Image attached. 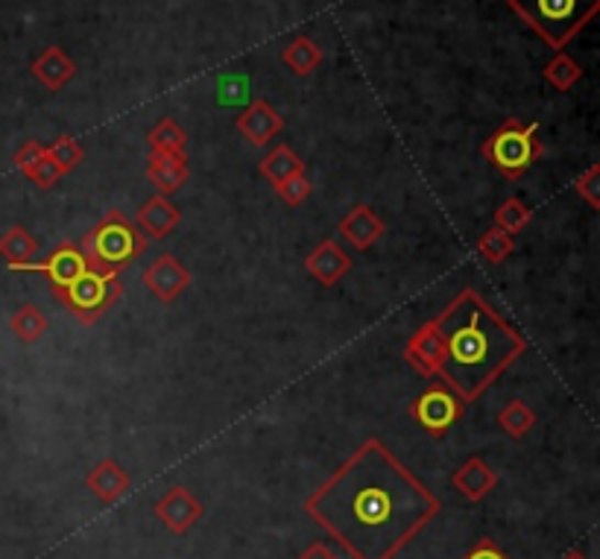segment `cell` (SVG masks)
<instances>
[{
  "mask_svg": "<svg viewBox=\"0 0 600 559\" xmlns=\"http://www.w3.org/2000/svg\"><path fill=\"white\" fill-rule=\"evenodd\" d=\"M440 507L381 439H366L304 501V513L352 559H396Z\"/></svg>",
  "mask_w": 600,
  "mask_h": 559,
  "instance_id": "obj_1",
  "label": "cell"
},
{
  "mask_svg": "<svg viewBox=\"0 0 600 559\" xmlns=\"http://www.w3.org/2000/svg\"><path fill=\"white\" fill-rule=\"evenodd\" d=\"M443 337L440 372L460 402H475L524 351V337L475 290H463L436 320Z\"/></svg>",
  "mask_w": 600,
  "mask_h": 559,
  "instance_id": "obj_2",
  "label": "cell"
},
{
  "mask_svg": "<svg viewBox=\"0 0 600 559\" xmlns=\"http://www.w3.org/2000/svg\"><path fill=\"white\" fill-rule=\"evenodd\" d=\"M507 3L554 51H563L600 9V0H507Z\"/></svg>",
  "mask_w": 600,
  "mask_h": 559,
  "instance_id": "obj_3",
  "label": "cell"
},
{
  "mask_svg": "<svg viewBox=\"0 0 600 559\" xmlns=\"http://www.w3.org/2000/svg\"><path fill=\"white\" fill-rule=\"evenodd\" d=\"M144 249V235L132 226L121 211H112L103 223L91 228L86 244V258L97 270H121Z\"/></svg>",
  "mask_w": 600,
  "mask_h": 559,
  "instance_id": "obj_4",
  "label": "cell"
},
{
  "mask_svg": "<svg viewBox=\"0 0 600 559\" xmlns=\"http://www.w3.org/2000/svg\"><path fill=\"white\" fill-rule=\"evenodd\" d=\"M540 153L542 144L536 138V126H524L519 121H510L507 126H501L484 144V156L507 176L524 174L540 158Z\"/></svg>",
  "mask_w": 600,
  "mask_h": 559,
  "instance_id": "obj_5",
  "label": "cell"
},
{
  "mask_svg": "<svg viewBox=\"0 0 600 559\" xmlns=\"http://www.w3.org/2000/svg\"><path fill=\"white\" fill-rule=\"evenodd\" d=\"M118 297H121V276H118V270H97V267H88L70 288L62 290V299L68 302L70 311L79 320H86V323L97 320L105 308L114 305Z\"/></svg>",
  "mask_w": 600,
  "mask_h": 559,
  "instance_id": "obj_6",
  "label": "cell"
},
{
  "mask_svg": "<svg viewBox=\"0 0 600 559\" xmlns=\"http://www.w3.org/2000/svg\"><path fill=\"white\" fill-rule=\"evenodd\" d=\"M410 413L416 416V422L427 434H434V437H443L445 431L452 428L454 422L460 420L463 404L460 399L452 393V390H445V387H434V390H427L416 399V404L410 407Z\"/></svg>",
  "mask_w": 600,
  "mask_h": 559,
  "instance_id": "obj_7",
  "label": "cell"
},
{
  "mask_svg": "<svg viewBox=\"0 0 600 559\" xmlns=\"http://www.w3.org/2000/svg\"><path fill=\"white\" fill-rule=\"evenodd\" d=\"M88 267H91V264H88L86 253L68 244V246H59L47 261H26V264H18V267H9V270L44 272V276L53 281V288L62 293V290L70 288V284H74V281H77Z\"/></svg>",
  "mask_w": 600,
  "mask_h": 559,
  "instance_id": "obj_8",
  "label": "cell"
},
{
  "mask_svg": "<svg viewBox=\"0 0 600 559\" xmlns=\"http://www.w3.org/2000/svg\"><path fill=\"white\" fill-rule=\"evenodd\" d=\"M156 516L170 534H188L202 518V504L185 487H174L156 501Z\"/></svg>",
  "mask_w": 600,
  "mask_h": 559,
  "instance_id": "obj_9",
  "label": "cell"
},
{
  "mask_svg": "<svg viewBox=\"0 0 600 559\" xmlns=\"http://www.w3.org/2000/svg\"><path fill=\"white\" fill-rule=\"evenodd\" d=\"M144 281H147V290L158 302H174L191 281V272L185 270L182 264L176 261L174 255H162L156 261L149 264L147 272H144Z\"/></svg>",
  "mask_w": 600,
  "mask_h": 559,
  "instance_id": "obj_10",
  "label": "cell"
},
{
  "mask_svg": "<svg viewBox=\"0 0 600 559\" xmlns=\"http://www.w3.org/2000/svg\"><path fill=\"white\" fill-rule=\"evenodd\" d=\"M281 126H285L281 114L276 112L267 100H255V103L237 118V132H241L246 141H253L255 147L270 144V141L281 132Z\"/></svg>",
  "mask_w": 600,
  "mask_h": 559,
  "instance_id": "obj_11",
  "label": "cell"
},
{
  "mask_svg": "<svg viewBox=\"0 0 600 559\" xmlns=\"http://www.w3.org/2000/svg\"><path fill=\"white\" fill-rule=\"evenodd\" d=\"M452 487L460 492L466 501H480L487 499L489 492L498 487V474L496 469L480 460V457H469L466 463L452 474Z\"/></svg>",
  "mask_w": 600,
  "mask_h": 559,
  "instance_id": "obj_12",
  "label": "cell"
},
{
  "mask_svg": "<svg viewBox=\"0 0 600 559\" xmlns=\"http://www.w3.org/2000/svg\"><path fill=\"white\" fill-rule=\"evenodd\" d=\"M308 272H311L313 279L322 281V284H337L348 270H352V258H348L346 249H340L334 241H325L308 255V261H304Z\"/></svg>",
  "mask_w": 600,
  "mask_h": 559,
  "instance_id": "obj_13",
  "label": "cell"
},
{
  "mask_svg": "<svg viewBox=\"0 0 600 559\" xmlns=\"http://www.w3.org/2000/svg\"><path fill=\"white\" fill-rule=\"evenodd\" d=\"M86 487L95 492L97 499L103 501V504H114V501H121L126 492H130L132 481L130 474L123 472L121 466L114 463V460H103V463H97L86 478Z\"/></svg>",
  "mask_w": 600,
  "mask_h": 559,
  "instance_id": "obj_14",
  "label": "cell"
},
{
  "mask_svg": "<svg viewBox=\"0 0 600 559\" xmlns=\"http://www.w3.org/2000/svg\"><path fill=\"white\" fill-rule=\"evenodd\" d=\"M410 367L422 372L425 378H434L440 372V360H443V337L436 332V325H425L422 332L410 340L408 346Z\"/></svg>",
  "mask_w": 600,
  "mask_h": 559,
  "instance_id": "obj_15",
  "label": "cell"
},
{
  "mask_svg": "<svg viewBox=\"0 0 600 559\" xmlns=\"http://www.w3.org/2000/svg\"><path fill=\"white\" fill-rule=\"evenodd\" d=\"M77 74V65L62 47H47V51L33 62V77L47 86L51 91H59L62 86H68Z\"/></svg>",
  "mask_w": 600,
  "mask_h": 559,
  "instance_id": "obj_16",
  "label": "cell"
},
{
  "mask_svg": "<svg viewBox=\"0 0 600 559\" xmlns=\"http://www.w3.org/2000/svg\"><path fill=\"white\" fill-rule=\"evenodd\" d=\"M179 226V209L167 197H153L138 211V232L144 237H165Z\"/></svg>",
  "mask_w": 600,
  "mask_h": 559,
  "instance_id": "obj_17",
  "label": "cell"
},
{
  "mask_svg": "<svg viewBox=\"0 0 600 559\" xmlns=\"http://www.w3.org/2000/svg\"><path fill=\"white\" fill-rule=\"evenodd\" d=\"M147 179L162 191V197H167V193L179 191L188 179V161H185V156L153 153L147 165Z\"/></svg>",
  "mask_w": 600,
  "mask_h": 559,
  "instance_id": "obj_18",
  "label": "cell"
},
{
  "mask_svg": "<svg viewBox=\"0 0 600 559\" xmlns=\"http://www.w3.org/2000/svg\"><path fill=\"white\" fill-rule=\"evenodd\" d=\"M340 232H343V237H346L348 244H355L357 249H366V246H373L375 241L384 235V223L378 220V214H375L373 209L360 205V209H352L346 217H343Z\"/></svg>",
  "mask_w": 600,
  "mask_h": 559,
  "instance_id": "obj_19",
  "label": "cell"
},
{
  "mask_svg": "<svg viewBox=\"0 0 600 559\" xmlns=\"http://www.w3.org/2000/svg\"><path fill=\"white\" fill-rule=\"evenodd\" d=\"M0 255L7 258L9 267H18V264L35 261L38 244H35V237L24 226H12L7 235L0 237Z\"/></svg>",
  "mask_w": 600,
  "mask_h": 559,
  "instance_id": "obj_20",
  "label": "cell"
},
{
  "mask_svg": "<svg viewBox=\"0 0 600 559\" xmlns=\"http://www.w3.org/2000/svg\"><path fill=\"white\" fill-rule=\"evenodd\" d=\"M281 62H285L293 74H302L304 77V74H311V70L320 65L322 53L308 35H299V38H293V42L281 51Z\"/></svg>",
  "mask_w": 600,
  "mask_h": 559,
  "instance_id": "obj_21",
  "label": "cell"
},
{
  "mask_svg": "<svg viewBox=\"0 0 600 559\" xmlns=\"http://www.w3.org/2000/svg\"><path fill=\"white\" fill-rule=\"evenodd\" d=\"M185 144H188V135L176 121L165 118L158 121L153 130H149V147L153 153H167V156H185Z\"/></svg>",
  "mask_w": 600,
  "mask_h": 559,
  "instance_id": "obj_22",
  "label": "cell"
},
{
  "mask_svg": "<svg viewBox=\"0 0 600 559\" xmlns=\"http://www.w3.org/2000/svg\"><path fill=\"white\" fill-rule=\"evenodd\" d=\"M262 174L267 176L273 185H281L285 179H290V176L302 174V161H299V156L293 149L281 144V147L273 149L270 156H264Z\"/></svg>",
  "mask_w": 600,
  "mask_h": 559,
  "instance_id": "obj_23",
  "label": "cell"
},
{
  "mask_svg": "<svg viewBox=\"0 0 600 559\" xmlns=\"http://www.w3.org/2000/svg\"><path fill=\"white\" fill-rule=\"evenodd\" d=\"M9 325H12V332H15L18 340L33 343L38 340V337L44 334V328H47V316H44L35 305H24V308H18L15 314H12Z\"/></svg>",
  "mask_w": 600,
  "mask_h": 559,
  "instance_id": "obj_24",
  "label": "cell"
},
{
  "mask_svg": "<svg viewBox=\"0 0 600 559\" xmlns=\"http://www.w3.org/2000/svg\"><path fill=\"white\" fill-rule=\"evenodd\" d=\"M580 77H584V68H580L571 56H566V53L554 56V59L548 62V68H545V79H548L557 91H568Z\"/></svg>",
  "mask_w": 600,
  "mask_h": 559,
  "instance_id": "obj_25",
  "label": "cell"
},
{
  "mask_svg": "<svg viewBox=\"0 0 600 559\" xmlns=\"http://www.w3.org/2000/svg\"><path fill=\"white\" fill-rule=\"evenodd\" d=\"M498 422H501V428H504L510 437L522 439L524 434L533 428L536 416H533V411L524 402H513V404H507L504 411H501Z\"/></svg>",
  "mask_w": 600,
  "mask_h": 559,
  "instance_id": "obj_26",
  "label": "cell"
},
{
  "mask_svg": "<svg viewBox=\"0 0 600 559\" xmlns=\"http://www.w3.org/2000/svg\"><path fill=\"white\" fill-rule=\"evenodd\" d=\"M527 223H531V209H527L522 200H507L504 205L496 211V228L507 232L510 237L519 235Z\"/></svg>",
  "mask_w": 600,
  "mask_h": 559,
  "instance_id": "obj_27",
  "label": "cell"
},
{
  "mask_svg": "<svg viewBox=\"0 0 600 559\" xmlns=\"http://www.w3.org/2000/svg\"><path fill=\"white\" fill-rule=\"evenodd\" d=\"M478 253L492 264L504 261L507 255L513 253V237L507 235V232H501V228H492V232H487V235L478 241Z\"/></svg>",
  "mask_w": 600,
  "mask_h": 559,
  "instance_id": "obj_28",
  "label": "cell"
},
{
  "mask_svg": "<svg viewBox=\"0 0 600 559\" xmlns=\"http://www.w3.org/2000/svg\"><path fill=\"white\" fill-rule=\"evenodd\" d=\"M47 156L62 167V174H68V170H74V167L82 161V147H79L77 141L65 135V138L53 141L51 147H47Z\"/></svg>",
  "mask_w": 600,
  "mask_h": 559,
  "instance_id": "obj_29",
  "label": "cell"
},
{
  "mask_svg": "<svg viewBox=\"0 0 600 559\" xmlns=\"http://www.w3.org/2000/svg\"><path fill=\"white\" fill-rule=\"evenodd\" d=\"M26 179L38 185V188H51V185H56L62 179V167L56 165L47 153H44V156L38 158V165L26 174Z\"/></svg>",
  "mask_w": 600,
  "mask_h": 559,
  "instance_id": "obj_30",
  "label": "cell"
},
{
  "mask_svg": "<svg viewBox=\"0 0 600 559\" xmlns=\"http://www.w3.org/2000/svg\"><path fill=\"white\" fill-rule=\"evenodd\" d=\"M577 193L584 197L592 209L600 205V167H589L584 176H577Z\"/></svg>",
  "mask_w": 600,
  "mask_h": 559,
  "instance_id": "obj_31",
  "label": "cell"
},
{
  "mask_svg": "<svg viewBox=\"0 0 600 559\" xmlns=\"http://www.w3.org/2000/svg\"><path fill=\"white\" fill-rule=\"evenodd\" d=\"M276 188H279V193L290 202V205H299V202L308 200V193H311V182L304 179V174L290 176V179H285V182L276 185Z\"/></svg>",
  "mask_w": 600,
  "mask_h": 559,
  "instance_id": "obj_32",
  "label": "cell"
},
{
  "mask_svg": "<svg viewBox=\"0 0 600 559\" xmlns=\"http://www.w3.org/2000/svg\"><path fill=\"white\" fill-rule=\"evenodd\" d=\"M44 153H47V147H42L38 141H26L24 147H21L15 153V167H18V170H21V174L26 176V174H30V170H33L35 165H38V158H42Z\"/></svg>",
  "mask_w": 600,
  "mask_h": 559,
  "instance_id": "obj_33",
  "label": "cell"
},
{
  "mask_svg": "<svg viewBox=\"0 0 600 559\" xmlns=\"http://www.w3.org/2000/svg\"><path fill=\"white\" fill-rule=\"evenodd\" d=\"M463 559H510V557H507V554L492 543V539H480V543L475 545V548H471V551Z\"/></svg>",
  "mask_w": 600,
  "mask_h": 559,
  "instance_id": "obj_34",
  "label": "cell"
},
{
  "mask_svg": "<svg viewBox=\"0 0 600 559\" xmlns=\"http://www.w3.org/2000/svg\"><path fill=\"white\" fill-rule=\"evenodd\" d=\"M297 559H340L337 554L331 551L329 545H322V543H313L311 548H304L302 554H299Z\"/></svg>",
  "mask_w": 600,
  "mask_h": 559,
  "instance_id": "obj_35",
  "label": "cell"
},
{
  "mask_svg": "<svg viewBox=\"0 0 600 559\" xmlns=\"http://www.w3.org/2000/svg\"><path fill=\"white\" fill-rule=\"evenodd\" d=\"M559 559H589V557H586V554H584V551H577V548H575V551H568V554H563V557H559Z\"/></svg>",
  "mask_w": 600,
  "mask_h": 559,
  "instance_id": "obj_36",
  "label": "cell"
}]
</instances>
